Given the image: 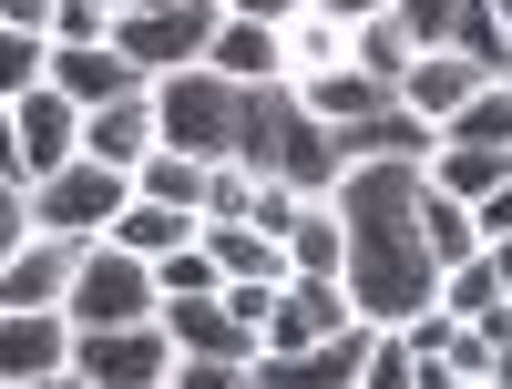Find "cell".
<instances>
[{"label":"cell","instance_id":"cell-1","mask_svg":"<svg viewBox=\"0 0 512 389\" xmlns=\"http://www.w3.org/2000/svg\"><path fill=\"white\" fill-rule=\"evenodd\" d=\"M420 195H431L420 164H349V185L328 195L349 226V308L369 328H410L441 308V256L420 236Z\"/></svg>","mask_w":512,"mask_h":389},{"label":"cell","instance_id":"cell-2","mask_svg":"<svg viewBox=\"0 0 512 389\" xmlns=\"http://www.w3.org/2000/svg\"><path fill=\"white\" fill-rule=\"evenodd\" d=\"M236 123H246V82L226 72H164L154 82V134L164 154H195V164H236Z\"/></svg>","mask_w":512,"mask_h":389},{"label":"cell","instance_id":"cell-3","mask_svg":"<svg viewBox=\"0 0 512 389\" xmlns=\"http://www.w3.org/2000/svg\"><path fill=\"white\" fill-rule=\"evenodd\" d=\"M62 318H72V328H154V318H164L154 267H144V256H123V246H82Z\"/></svg>","mask_w":512,"mask_h":389},{"label":"cell","instance_id":"cell-4","mask_svg":"<svg viewBox=\"0 0 512 389\" xmlns=\"http://www.w3.org/2000/svg\"><path fill=\"white\" fill-rule=\"evenodd\" d=\"M134 205V175H113V164H62L52 185H31V226L41 236H72V246H103L113 236V215Z\"/></svg>","mask_w":512,"mask_h":389},{"label":"cell","instance_id":"cell-5","mask_svg":"<svg viewBox=\"0 0 512 389\" xmlns=\"http://www.w3.org/2000/svg\"><path fill=\"white\" fill-rule=\"evenodd\" d=\"M216 21H226L216 0H205V11H123L113 21V52L134 62L144 82H164V72H195L205 52H216Z\"/></svg>","mask_w":512,"mask_h":389},{"label":"cell","instance_id":"cell-6","mask_svg":"<svg viewBox=\"0 0 512 389\" xmlns=\"http://www.w3.org/2000/svg\"><path fill=\"white\" fill-rule=\"evenodd\" d=\"M72 379H93V389H164L175 379V338L154 328H72Z\"/></svg>","mask_w":512,"mask_h":389},{"label":"cell","instance_id":"cell-7","mask_svg":"<svg viewBox=\"0 0 512 389\" xmlns=\"http://www.w3.org/2000/svg\"><path fill=\"white\" fill-rule=\"evenodd\" d=\"M349 328H369V318L349 308V287H328V277H287V287L267 297V359L328 349V338H349Z\"/></svg>","mask_w":512,"mask_h":389},{"label":"cell","instance_id":"cell-8","mask_svg":"<svg viewBox=\"0 0 512 389\" xmlns=\"http://www.w3.org/2000/svg\"><path fill=\"white\" fill-rule=\"evenodd\" d=\"M31 379H72V318L62 308H11L0 318V389Z\"/></svg>","mask_w":512,"mask_h":389},{"label":"cell","instance_id":"cell-9","mask_svg":"<svg viewBox=\"0 0 512 389\" xmlns=\"http://www.w3.org/2000/svg\"><path fill=\"white\" fill-rule=\"evenodd\" d=\"M164 338H175V359H267V338H256L226 297H164Z\"/></svg>","mask_w":512,"mask_h":389},{"label":"cell","instance_id":"cell-10","mask_svg":"<svg viewBox=\"0 0 512 389\" xmlns=\"http://www.w3.org/2000/svg\"><path fill=\"white\" fill-rule=\"evenodd\" d=\"M62 164H82V103H62L52 82L21 103V185H52Z\"/></svg>","mask_w":512,"mask_h":389},{"label":"cell","instance_id":"cell-11","mask_svg":"<svg viewBox=\"0 0 512 389\" xmlns=\"http://www.w3.org/2000/svg\"><path fill=\"white\" fill-rule=\"evenodd\" d=\"M72 267H82L72 236H31L11 267H0V318H11V308H62V297H72Z\"/></svg>","mask_w":512,"mask_h":389},{"label":"cell","instance_id":"cell-12","mask_svg":"<svg viewBox=\"0 0 512 389\" xmlns=\"http://www.w3.org/2000/svg\"><path fill=\"white\" fill-rule=\"evenodd\" d=\"M52 93L62 103H82V113H103V103H134V93H154V82L113 52V41H93V52H52Z\"/></svg>","mask_w":512,"mask_h":389},{"label":"cell","instance_id":"cell-13","mask_svg":"<svg viewBox=\"0 0 512 389\" xmlns=\"http://www.w3.org/2000/svg\"><path fill=\"white\" fill-rule=\"evenodd\" d=\"M369 338H379V328H349V338H328V349H297V359H256V389H359Z\"/></svg>","mask_w":512,"mask_h":389},{"label":"cell","instance_id":"cell-14","mask_svg":"<svg viewBox=\"0 0 512 389\" xmlns=\"http://www.w3.org/2000/svg\"><path fill=\"white\" fill-rule=\"evenodd\" d=\"M297 103H308V113L328 123V134H349V123H369V113H390L400 93H390V82H379V72H359V62H338V72H308V82H297Z\"/></svg>","mask_w":512,"mask_h":389},{"label":"cell","instance_id":"cell-15","mask_svg":"<svg viewBox=\"0 0 512 389\" xmlns=\"http://www.w3.org/2000/svg\"><path fill=\"white\" fill-rule=\"evenodd\" d=\"M338 154H349V164H420V175H431V154H441V134H431V123H420V113H369V123H349V134H338Z\"/></svg>","mask_w":512,"mask_h":389},{"label":"cell","instance_id":"cell-16","mask_svg":"<svg viewBox=\"0 0 512 389\" xmlns=\"http://www.w3.org/2000/svg\"><path fill=\"white\" fill-rule=\"evenodd\" d=\"M164 134H154V93H134V103H103V113H82V154L93 164H113V175H134V164L154 154Z\"/></svg>","mask_w":512,"mask_h":389},{"label":"cell","instance_id":"cell-17","mask_svg":"<svg viewBox=\"0 0 512 389\" xmlns=\"http://www.w3.org/2000/svg\"><path fill=\"white\" fill-rule=\"evenodd\" d=\"M472 93H482V72L461 62V52H420V62H410V82H400V113H420V123L441 134V123L472 103Z\"/></svg>","mask_w":512,"mask_h":389},{"label":"cell","instance_id":"cell-18","mask_svg":"<svg viewBox=\"0 0 512 389\" xmlns=\"http://www.w3.org/2000/svg\"><path fill=\"white\" fill-rule=\"evenodd\" d=\"M205 72H226V82H287V31L267 21H216V52H205Z\"/></svg>","mask_w":512,"mask_h":389},{"label":"cell","instance_id":"cell-19","mask_svg":"<svg viewBox=\"0 0 512 389\" xmlns=\"http://www.w3.org/2000/svg\"><path fill=\"white\" fill-rule=\"evenodd\" d=\"M277 246H287V267H297V277L349 287V226H338V205H297V226H287Z\"/></svg>","mask_w":512,"mask_h":389},{"label":"cell","instance_id":"cell-20","mask_svg":"<svg viewBox=\"0 0 512 389\" xmlns=\"http://www.w3.org/2000/svg\"><path fill=\"white\" fill-rule=\"evenodd\" d=\"M195 236H205V215H175V205H144V195H134V205L113 215V236H103V246H123V256H144V267H164V256L195 246Z\"/></svg>","mask_w":512,"mask_h":389},{"label":"cell","instance_id":"cell-21","mask_svg":"<svg viewBox=\"0 0 512 389\" xmlns=\"http://www.w3.org/2000/svg\"><path fill=\"white\" fill-rule=\"evenodd\" d=\"M205 256L226 267V287H287V246L277 236H256V226H205Z\"/></svg>","mask_w":512,"mask_h":389},{"label":"cell","instance_id":"cell-22","mask_svg":"<svg viewBox=\"0 0 512 389\" xmlns=\"http://www.w3.org/2000/svg\"><path fill=\"white\" fill-rule=\"evenodd\" d=\"M205 175H216V164L164 154V144H154V154L134 164V195H144V205H175V215H205Z\"/></svg>","mask_w":512,"mask_h":389},{"label":"cell","instance_id":"cell-23","mask_svg":"<svg viewBox=\"0 0 512 389\" xmlns=\"http://www.w3.org/2000/svg\"><path fill=\"white\" fill-rule=\"evenodd\" d=\"M431 185L461 195V205H482L492 185H512V154H492V144H441V154H431Z\"/></svg>","mask_w":512,"mask_h":389},{"label":"cell","instance_id":"cell-24","mask_svg":"<svg viewBox=\"0 0 512 389\" xmlns=\"http://www.w3.org/2000/svg\"><path fill=\"white\" fill-rule=\"evenodd\" d=\"M420 236H431V256H441V277L451 267H472V256H482V226H472V205H461V195H420Z\"/></svg>","mask_w":512,"mask_h":389},{"label":"cell","instance_id":"cell-25","mask_svg":"<svg viewBox=\"0 0 512 389\" xmlns=\"http://www.w3.org/2000/svg\"><path fill=\"white\" fill-rule=\"evenodd\" d=\"M349 62V21H328V11H297L287 21V82H308V72H338Z\"/></svg>","mask_w":512,"mask_h":389},{"label":"cell","instance_id":"cell-26","mask_svg":"<svg viewBox=\"0 0 512 389\" xmlns=\"http://www.w3.org/2000/svg\"><path fill=\"white\" fill-rule=\"evenodd\" d=\"M349 62H359V72H379V82L400 93V82H410V62H420V41H410L390 11H379V21H359V31H349Z\"/></svg>","mask_w":512,"mask_h":389},{"label":"cell","instance_id":"cell-27","mask_svg":"<svg viewBox=\"0 0 512 389\" xmlns=\"http://www.w3.org/2000/svg\"><path fill=\"white\" fill-rule=\"evenodd\" d=\"M441 144H492V154H512V82H482V93L441 123Z\"/></svg>","mask_w":512,"mask_h":389},{"label":"cell","instance_id":"cell-28","mask_svg":"<svg viewBox=\"0 0 512 389\" xmlns=\"http://www.w3.org/2000/svg\"><path fill=\"white\" fill-rule=\"evenodd\" d=\"M52 82V41L41 31H0V103H31Z\"/></svg>","mask_w":512,"mask_h":389},{"label":"cell","instance_id":"cell-29","mask_svg":"<svg viewBox=\"0 0 512 389\" xmlns=\"http://www.w3.org/2000/svg\"><path fill=\"white\" fill-rule=\"evenodd\" d=\"M154 297H226V267L205 256V236H195V246H175V256L154 267Z\"/></svg>","mask_w":512,"mask_h":389},{"label":"cell","instance_id":"cell-30","mask_svg":"<svg viewBox=\"0 0 512 389\" xmlns=\"http://www.w3.org/2000/svg\"><path fill=\"white\" fill-rule=\"evenodd\" d=\"M461 11L472 0H390V21L420 41V52H451V31H461Z\"/></svg>","mask_w":512,"mask_h":389},{"label":"cell","instance_id":"cell-31","mask_svg":"<svg viewBox=\"0 0 512 389\" xmlns=\"http://www.w3.org/2000/svg\"><path fill=\"white\" fill-rule=\"evenodd\" d=\"M441 308H451L461 328H472L482 308H502V277H492V256H472V267H451V277H441Z\"/></svg>","mask_w":512,"mask_h":389},{"label":"cell","instance_id":"cell-32","mask_svg":"<svg viewBox=\"0 0 512 389\" xmlns=\"http://www.w3.org/2000/svg\"><path fill=\"white\" fill-rule=\"evenodd\" d=\"M205 226H256V175L246 164H216V175H205Z\"/></svg>","mask_w":512,"mask_h":389},{"label":"cell","instance_id":"cell-33","mask_svg":"<svg viewBox=\"0 0 512 389\" xmlns=\"http://www.w3.org/2000/svg\"><path fill=\"white\" fill-rule=\"evenodd\" d=\"M359 389H420V359H410V338H400V328H379V338H369Z\"/></svg>","mask_w":512,"mask_h":389},{"label":"cell","instance_id":"cell-34","mask_svg":"<svg viewBox=\"0 0 512 389\" xmlns=\"http://www.w3.org/2000/svg\"><path fill=\"white\" fill-rule=\"evenodd\" d=\"M164 389H256V369H246V359H175Z\"/></svg>","mask_w":512,"mask_h":389},{"label":"cell","instance_id":"cell-35","mask_svg":"<svg viewBox=\"0 0 512 389\" xmlns=\"http://www.w3.org/2000/svg\"><path fill=\"white\" fill-rule=\"evenodd\" d=\"M31 236H41V226H31V185H0V267H11Z\"/></svg>","mask_w":512,"mask_h":389},{"label":"cell","instance_id":"cell-36","mask_svg":"<svg viewBox=\"0 0 512 389\" xmlns=\"http://www.w3.org/2000/svg\"><path fill=\"white\" fill-rule=\"evenodd\" d=\"M216 11H226V21H267V31H287L308 0H216Z\"/></svg>","mask_w":512,"mask_h":389},{"label":"cell","instance_id":"cell-37","mask_svg":"<svg viewBox=\"0 0 512 389\" xmlns=\"http://www.w3.org/2000/svg\"><path fill=\"white\" fill-rule=\"evenodd\" d=\"M472 226H482V246H502V236H512V185H492V195L472 205Z\"/></svg>","mask_w":512,"mask_h":389},{"label":"cell","instance_id":"cell-38","mask_svg":"<svg viewBox=\"0 0 512 389\" xmlns=\"http://www.w3.org/2000/svg\"><path fill=\"white\" fill-rule=\"evenodd\" d=\"M52 11H62V0H0V31H41V41H52Z\"/></svg>","mask_w":512,"mask_h":389},{"label":"cell","instance_id":"cell-39","mask_svg":"<svg viewBox=\"0 0 512 389\" xmlns=\"http://www.w3.org/2000/svg\"><path fill=\"white\" fill-rule=\"evenodd\" d=\"M267 297H277V287H226V308H236V318H246L256 338H267Z\"/></svg>","mask_w":512,"mask_h":389},{"label":"cell","instance_id":"cell-40","mask_svg":"<svg viewBox=\"0 0 512 389\" xmlns=\"http://www.w3.org/2000/svg\"><path fill=\"white\" fill-rule=\"evenodd\" d=\"M308 11H328V21H349V31H359V21H379V11H390V0H308Z\"/></svg>","mask_w":512,"mask_h":389},{"label":"cell","instance_id":"cell-41","mask_svg":"<svg viewBox=\"0 0 512 389\" xmlns=\"http://www.w3.org/2000/svg\"><path fill=\"white\" fill-rule=\"evenodd\" d=\"M420 389H472V379H451L441 359H420Z\"/></svg>","mask_w":512,"mask_h":389},{"label":"cell","instance_id":"cell-42","mask_svg":"<svg viewBox=\"0 0 512 389\" xmlns=\"http://www.w3.org/2000/svg\"><path fill=\"white\" fill-rule=\"evenodd\" d=\"M482 256H492V277H502V297H512V236H502V246H482Z\"/></svg>","mask_w":512,"mask_h":389},{"label":"cell","instance_id":"cell-43","mask_svg":"<svg viewBox=\"0 0 512 389\" xmlns=\"http://www.w3.org/2000/svg\"><path fill=\"white\" fill-rule=\"evenodd\" d=\"M123 11H205V0H123Z\"/></svg>","mask_w":512,"mask_h":389},{"label":"cell","instance_id":"cell-44","mask_svg":"<svg viewBox=\"0 0 512 389\" xmlns=\"http://www.w3.org/2000/svg\"><path fill=\"white\" fill-rule=\"evenodd\" d=\"M492 21H502V41H512V0H492Z\"/></svg>","mask_w":512,"mask_h":389},{"label":"cell","instance_id":"cell-45","mask_svg":"<svg viewBox=\"0 0 512 389\" xmlns=\"http://www.w3.org/2000/svg\"><path fill=\"white\" fill-rule=\"evenodd\" d=\"M482 389H512V359H502V369H492V379H482Z\"/></svg>","mask_w":512,"mask_h":389},{"label":"cell","instance_id":"cell-46","mask_svg":"<svg viewBox=\"0 0 512 389\" xmlns=\"http://www.w3.org/2000/svg\"><path fill=\"white\" fill-rule=\"evenodd\" d=\"M31 389H62V379H31Z\"/></svg>","mask_w":512,"mask_h":389},{"label":"cell","instance_id":"cell-47","mask_svg":"<svg viewBox=\"0 0 512 389\" xmlns=\"http://www.w3.org/2000/svg\"><path fill=\"white\" fill-rule=\"evenodd\" d=\"M62 389H93V379H62Z\"/></svg>","mask_w":512,"mask_h":389}]
</instances>
